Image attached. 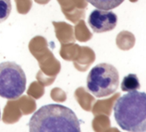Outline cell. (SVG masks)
Instances as JSON below:
<instances>
[{"label":"cell","mask_w":146,"mask_h":132,"mask_svg":"<svg viewBox=\"0 0 146 132\" xmlns=\"http://www.w3.org/2000/svg\"><path fill=\"white\" fill-rule=\"evenodd\" d=\"M27 78L22 68L15 62L0 64V96L8 100L21 97L26 90Z\"/></svg>","instance_id":"4"},{"label":"cell","mask_w":146,"mask_h":132,"mask_svg":"<svg viewBox=\"0 0 146 132\" xmlns=\"http://www.w3.org/2000/svg\"><path fill=\"white\" fill-rule=\"evenodd\" d=\"M0 118H1V112H0Z\"/></svg>","instance_id":"9"},{"label":"cell","mask_w":146,"mask_h":132,"mask_svg":"<svg viewBox=\"0 0 146 132\" xmlns=\"http://www.w3.org/2000/svg\"><path fill=\"white\" fill-rule=\"evenodd\" d=\"M29 131H80V123L70 108L60 104L41 107L28 122Z\"/></svg>","instance_id":"1"},{"label":"cell","mask_w":146,"mask_h":132,"mask_svg":"<svg viewBox=\"0 0 146 132\" xmlns=\"http://www.w3.org/2000/svg\"><path fill=\"white\" fill-rule=\"evenodd\" d=\"M115 13L106 9H95L88 18V24L94 33H104L113 30L117 25Z\"/></svg>","instance_id":"5"},{"label":"cell","mask_w":146,"mask_h":132,"mask_svg":"<svg viewBox=\"0 0 146 132\" xmlns=\"http://www.w3.org/2000/svg\"><path fill=\"white\" fill-rule=\"evenodd\" d=\"M12 9L10 0H0V23L8 19Z\"/></svg>","instance_id":"8"},{"label":"cell","mask_w":146,"mask_h":132,"mask_svg":"<svg viewBox=\"0 0 146 132\" xmlns=\"http://www.w3.org/2000/svg\"><path fill=\"white\" fill-rule=\"evenodd\" d=\"M121 88L124 92H133L139 90L140 88V82L137 75L129 74L124 76L121 83Z\"/></svg>","instance_id":"6"},{"label":"cell","mask_w":146,"mask_h":132,"mask_svg":"<svg viewBox=\"0 0 146 132\" xmlns=\"http://www.w3.org/2000/svg\"><path fill=\"white\" fill-rule=\"evenodd\" d=\"M120 84L117 69L108 63H101L94 66L86 78L89 92L98 98H104L114 94Z\"/></svg>","instance_id":"3"},{"label":"cell","mask_w":146,"mask_h":132,"mask_svg":"<svg viewBox=\"0 0 146 132\" xmlns=\"http://www.w3.org/2000/svg\"><path fill=\"white\" fill-rule=\"evenodd\" d=\"M97 9L110 10L121 5L125 0H86Z\"/></svg>","instance_id":"7"},{"label":"cell","mask_w":146,"mask_h":132,"mask_svg":"<svg viewBox=\"0 0 146 132\" xmlns=\"http://www.w3.org/2000/svg\"><path fill=\"white\" fill-rule=\"evenodd\" d=\"M114 117L123 131H146V94L138 90L128 92L119 98L114 106Z\"/></svg>","instance_id":"2"}]
</instances>
